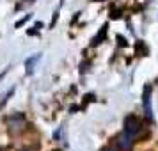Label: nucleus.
I'll list each match as a JSON object with an SVG mask.
<instances>
[{"label":"nucleus","mask_w":158,"mask_h":151,"mask_svg":"<svg viewBox=\"0 0 158 151\" xmlns=\"http://www.w3.org/2000/svg\"><path fill=\"white\" fill-rule=\"evenodd\" d=\"M117 39H119V44H121V46H126V44H128L126 41H124V37L123 36H117Z\"/></svg>","instance_id":"nucleus-9"},{"label":"nucleus","mask_w":158,"mask_h":151,"mask_svg":"<svg viewBox=\"0 0 158 151\" xmlns=\"http://www.w3.org/2000/svg\"><path fill=\"white\" fill-rule=\"evenodd\" d=\"M7 130H9V135H20L27 130V117L23 114H13L7 121Z\"/></svg>","instance_id":"nucleus-1"},{"label":"nucleus","mask_w":158,"mask_h":151,"mask_svg":"<svg viewBox=\"0 0 158 151\" xmlns=\"http://www.w3.org/2000/svg\"><path fill=\"white\" fill-rule=\"evenodd\" d=\"M107 27L108 25H103L101 27V30H100V34L98 36H94V39H93V46H96V44H100V43H103V39H105V36H107Z\"/></svg>","instance_id":"nucleus-3"},{"label":"nucleus","mask_w":158,"mask_h":151,"mask_svg":"<svg viewBox=\"0 0 158 151\" xmlns=\"http://www.w3.org/2000/svg\"><path fill=\"white\" fill-rule=\"evenodd\" d=\"M94 2H103V0H94Z\"/></svg>","instance_id":"nucleus-11"},{"label":"nucleus","mask_w":158,"mask_h":151,"mask_svg":"<svg viewBox=\"0 0 158 151\" xmlns=\"http://www.w3.org/2000/svg\"><path fill=\"white\" fill-rule=\"evenodd\" d=\"M149 94H151V86H146V89H144V107H146V112H148V115H151Z\"/></svg>","instance_id":"nucleus-4"},{"label":"nucleus","mask_w":158,"mask_h":151,"mask_svg":"<svg viewBox=\"0 0 158 151\" xmlns=\"http://www.w3.org/2000/svg\"><path fill=\"white\" fill-rule=\"evenodd\" d=\"M37 59H39V55H34V57H30L29 61H27V73H32V68H34Z\"/></svg>","instance_id":"nucleus-5"},{"label":"nucleus","mask_w":158,"mask_h":151,"mask_svg":"<svg viewBox=\"0 0 158 151\" xmlns=\"http://www.w3.org/2000/svg\"><path fill=\"white\" fill-rule=\"evenodd\" d=\"M139 130H140V121H139V117H137V115H126V119H124V132L133 137Z\"/></svg>","instance_id":"nucleus-2"},{"label":"nucleus","mask_w":158,"mask_h":151,"mask_svg":"<svg viewBox=\"0 0 158 151\" xmlns=\"http://www.w3.org/2000/svg\"><path fill=\"white\" fill-rule=\"evenodd\" d=\"M29 20H30V15L23 16V18H22V20H20V22H16V25H15V27H16V29H20V27H22L23 23H27V22H29Z\"/></svg>","instance_id":"nucleus-6"},{"label":"nucleus","mask_w":158,"mask_h":151,"mask_svg":"<svg viewBox=\"0 0 158 151\" xmlns=\"http://www.w3.org/2000/svg\"><path fill=\"white\" fill-rule=\"evenodd\" d=\"M25 2H29V4H32V2H34V0H25Z\"/></svg>","instance_id":"nucleus-10"},{"label":"nucleus","mask_w":158,"mask_h":151,"mask_svg":"<svg viewBox=\"0 0 158 151\" xmlns=\"http://www.w3.org/2000/svg\"><path fill=\"white\" fill-rule=\"evenodd\" d=\"M85 98V101L82 103V107H85L87 103H91V101H94V94H87V96H84Z\"/></svg>","instance_id":"nucleus-8"},{"label":"nucleus","mask_w":158,"mask_h":151,"mask_svg":"<svg viewBox=\"0 0 158 151\" xmlns=\"http://www.w3.org/2000/svg\"><path fill=\"white\" fill-rule=\"evenodd\" d=\"M110 18L112 20H117V18H121V13L117 9H110Z\"/></svg>","instance_id":"nucleus-7"}]
</instances>
